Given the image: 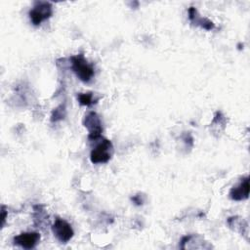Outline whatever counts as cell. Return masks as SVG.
I'll return each instance as SVG.
<instances>
[{
    "mask_svg": "<svg viewBox=\"0 0 250 250\" xmlns=\"http://www.w3.org/2000/svg\"><path fill=\"white\" fill-rule=\"evenodd\" d=\"M53 15V6L50 2L37 1L28 12L30 21L33 25H39L42 21L48 20Z\"/></svg>",
    "mask_w": 250,
    "mask_h": 250,
    "instance_id": "3",
    "label": "cell"
},
{
    "mask_svg": "<svg viewBox=\"0 0 250 250\" xmlns=\"http://www.w3.org/2000/svg\"><path fill=\"white\" fill-rule=\"evenodd\" d=\"M40 233L36 231H25L21 232L19 235H16L13 238L15 245L21 246L24 249L34 248L40 241Z\"/></svg>",
    "mask_w": 250,
    "mask_h": 250,
    "instance_id": "6",
    "label": "cell"
},
{
    "mask_svg": "<svg viewBox=\"0 0 250 250\" xmlns=\"http://www.w3.org/2000/svg\"><path fill=\"white\" fill-rule=\"evenodd\" d=\"M71 62V69L75 73V75L82 81V82H89L95 75L94 67L82 54L72 56L70 58Z\"/></svg>",
    "mask_w": 250,
    "mask_h": 250,
    "instance_id": "1",
    "label": "cell"
},
{
    "mask_svg": "<svg viewBox=\"0 0 250 250\" xmlns=\"http://www.w3.org/2000/svg\"><path fill=\"white\" fill-rule=\"evenodd\" d=\"M7 215H8V212L6 211L5 206H2V208H1V226H2V227H3L4 224H5V220H6Z\"/></svg>",
    "mask_w": 250,
    "mask_h": 250,
    "instance_id": "14",
    "label": "cell"
},
{
    "mask_svg": "<svg viewBox=\"0 0 250 250\" xmlns=\"http://www.w3.org/2000/svg\"><path fill=\"white\" fill-rule=\"evenodd\" d=\"M249 177H244L229 191V197L234 201L247 199L249 196Z\"/></svg>",
    "mask_w": 250,
    "mask_h": 250,
    "instance_id": "7",
    "label": "cell"
},
{
    "mask_svg": "<svg viewBox=\"0 0 250 250\" xmlns=\"http://www.w3.org/2000/svg\"><path fill=\"white\" fill-rule=\"evenodd\" d=\"M83 125L88 129L89 141H97L101 138L103 132L102 120L99 114L95 111H89L85 114L83 119Z\"/></svg>",
    "mask_w": 250,
    "mask_h": 250,
    "instance_id": "4",
    "label": "cell"
},
{
    "mask_svg": "<svg viewBox=\"0 0 250 250\" xmlns=\"http://www.w3.org/2000/svg\"><path fill=\"white\" fill-rule=\"evenodd\" d=\"M77 100L81 105L86 106H90L97 102V100L93 98V93H79L77 95Z\"/></svg>",
    "mask_w": 250,
    "mask_h": 250,
    "instance_id": "12",
    "label": "cell"
},
{
    "mask_svg": "<svg viewBox=\"0 0 250 250\" xmlns=\"http://www.w3.org/2000/svg\"><path fill=\"white\" fill-rule=\"evenodd\" d=\"M131 200L136 204V205H142L143 203H144V201H145V195H143V194H141V193H138V194H136V195H134L132 198H131Z\"/></svg>",
    "mask_w": 250,
    "mask_h": 250,
    "instance_id": "13",
    "label": "cell"
},
{
    "mask_svg": "<svg viewBox=\"0 0 250 250\" xmlns=\"http://www.w3.org/2000/svg\"><path fill=\"white\" fill-rule=\"evenodd\" d=\"M52 230L58 240L62 243L68 242L74 234V231L71 228V225L68 224L65 220L57 218L54 225L52 226Z\"/></svg>",
    "mask_w": 250,
    "mask_h": 250,
    "instance_id": "5",
    "label": "cell"
},
{
    "mask_svg": "<svg viewBox=\"0 0 250 250\" xmlns=\"http://www.w3.org/2000/svg\"><path fill=\"white\" fill-rule=\"evenodd\" d=\"M245 221L242 218L239 217H229L228 219V224L230 229H232L235 231H239L240 233H244L243 228L248 229V224L244 223Z\"/></svg>",
    "mask_w": 250,
    "mask_h": 250,
    "instance_id": "9",
    "label": "cell"
},
{
    "mask_svg": "<svg viewBox=\"0 0 250 250\" xmlns=\"http://www.w3.org/2000/svg\"><path fill=\"white\" fill-rule=\"evenodd\" d=\"M188 19L192 23H194L206 30H211L215 27V24L211 21H209L206 18L200 17L197 10L194 7H190L188 9Z\"/></svg>",
    "mask_w": 250,
    "mask_h": 250,
    "instance_id": "8",
    "label": "cell"
},
{
    "mask_svg": "<svg viewBox=\"0 0 250 250\" xmlns=\"http://www.w3.org/2000/svg\"><path fill=\"white\" fill-rule=\"evenodd\" d=\"M112 154V143L107 139H102L101 142L91 150L90 160L93 164H104L111 159Z\"/></svg>",
    "mask_w": 250,
    "mask_h": 250,
    "instance_id": "2",
    "label": "cell"
},
{
    "mask_svg": "<svg viewBox=\"0 0 250 250\" xmlns=\"http://www.w3.org/2000/svg\"><path fill=\"white\" fill-rule=\"evenodd\" d=\"M33 209H34V222H35V225L38 226L39 228L42 225L46 224L47 222L46 218H48V215L46 214L44 207L42 205H35Z\"/></svg>",
    "mask_w": 250,
    "mask_h": 250,
    "instance_id": "10",
    "label": "cell"
},
{
    "mask_svg": "<svg viewBox=\"0 0 250 250\" xmlns=\"http://www.w3.org/2000/svg\"><path fill=\"white\" fill-rule=\"evenodd\" d=\"M66 115V108H65V104H60L58 107H56L51 115V121L52 122H58L62 120Z\"/></svg>",
    "mask_w": 250,
    "mask_h": 250,
    "instance_id": "11",
    "label": "cell"
}]
</instances>
